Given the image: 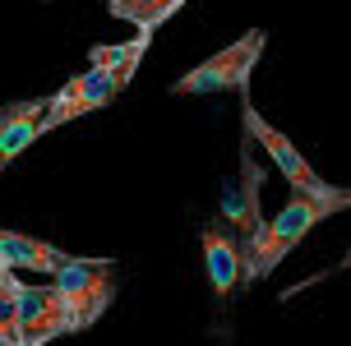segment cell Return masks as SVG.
I'll return each instance as SVG.
<instances>
[{
	"label": "cell",
	"mask_w": 351,
	"mask_h": 346,
	"mask_svg": "<svg viewBox=\"0 0 351 346\" xmlns=\"http://www.w3.org/2000/svg\"><path fill=\"white\" fill-rule=\"evenodd\" d=\"M148 42H153V28H139V37L125 42V47H93L88 51V69L74 74L70 84L51 97V116H47L51 129H60V125L79 121L88 111H102V106L116 102L125 88H130V79L139 74V60L148 55Z\"/></svg>",
	"instance_id": "cell-1"
},
{
	"label": "cell",
	"mask_w": 351,
	"mask_h": 346,
	"mask_svg": "<svg viewBox=\"0 0 351 346\" xmlns=\"http://www.w3.org/2000/svg\"><path fill=\"white\" fill-rule=\"evenodd\" d=\"M351 208V190L347 194H305V190H291V199L268 217V222L250 236L245 245V282H263V277L273 273L291 249H296L319 222H328L333 212H347Z\"/></svg>",
	"instance_id": "cell-2"
},
{
	"label": "cell",
	"mask_w": 351,
	"mask_h": 346,
	"mask_svg": "<svg viewBox=\"0 0 351 346\" xmlns=\"http://www.w3.org/2000/svg\"><path fill=\"white\" fill-rule=\"evenodd\" d=\"M263 47H268V33L263 28H250L245 37H236L231 47H222L217 55H208L204 65H194L190 74H180L171 84V92L180 97H208V92H245L250 74L259 65Z\"/></svg>",
	"instance_id": "cell-3"
},
{
	"label": "cell",
	"mask_w": 351,
	"mask_h": 346,
	"mask_svg": "<svg viewBox=\"0 0 351 346\" xmlns=\"http://www.w3.org/2000/svg\"><path fill=\"white\" fill-rule=\"evenodd\" d=\"M51 282L60 286V295H65V305L74 314V332H88L116 300V263L111 259H79V254H70Z\"/></svg>",
	"instance_id": "cell-4"
},
{
	"label": "cell",
	"mask_w": 351,
	"mask_h": 346,
	"mask_svg": "<svg viewBox=\"0 0 351 346\" xmlns=\"http://www.w3.org/2000/svg\"><path fill=\"white\" fill-rule=\"evenodd\" d=\"M241 125H245V134L254 138V143H259L263 153L273 157V166H278V171L287 175V185H291V190H305V194H328V199H333V194H347V190H351V185H333V180H324V175H319L315 166L305 162V153H300L296 143L282 134L278 125H268V121H263L259 111H254V102H250V88H245V102H241Z\"/></svg>",
	"instance_id": "cell-5"
},
{
	"label": "cell",
	"mask_w": 351,
	"mask_h": 346,
	"mask_svg": "<svg viewBox=\"0 0 351 346\" xmlns=\"http://www.w3.org/2000/svg\"><path fill=\"white\" fill-rule=\"evenodd\" d=\"M19 323H23L19 328L23 346H47L60 332H74V314L56 282H33V286L23 282L19 286Z\"/></svg>",
	"instance_id": "cell-6"
},
{
	"label": "cell",
	"mask_w": 351,
	"mask_h": 346,
	"mask_svg": "<svg viewBox=\"0 0 351 346\" xmlns=\"http://www.w3.org/2000/svg\"><path fill=\"white\" fill-rule=\"evenodd\" d=\"M199 245H204V273H208L213 295L217 300H231V291L245 277V245H241V236L213 222V226L199 231Z\"/></svg>",
	"instance_id": "cell-7"
},
{
	"label": "cell",
	"mask_w": 351,
	"mask_h": 346,
	"mask_svg": "<svg viewBox=\"0 0 351 346\" xmlns=\"http://www.w3.org/2000/svg\"><path fill=\"white\" fill-rule=\"evenodd\" d=\"M51 97H33V102H10L0 116V171L14 166L19 153H28L37 138L51 129Z\"/></svg>",
	"instance_id": "cell-8"
},
{
	"label": "cell",
	"mask_w": 351,
	"mask_h": 346,
	"mask_svg": "<svg viewBox=\"0 0 351 346\" xmlns=\"http://www.w3.org/2000/svg\"><path fill=\"white\" fill-rule=\"evenodd\" d=\"M65 259H70V254H65L60 245L0 226V268H10V273H33V277H56Z\"/></svg>",
	"instance_id": "cell-9"
},
{
	"label": "cell",
	"mask_w": 351,
	"mask_h": 346,
	"mask_svg": "<svg viewBox=\"0 0 351 346\" xmlns=\"http://www.w3.org/2000/svg\"><path fill=\"white\" fill-rule=\"evenodd\" d=\"M180 5L185 0H106V10L125 23H134V28H162Z\"/></svg>",
	"instance_id": "cell-10"
},
{
	"label": "cell",
	"mask_w": 351,
	"mask_h": 346,
	"mask_svg": "<svg viewBox=\"0 0 351 346\" xmlns=\"http://www.w3.org/2000/svg\"><path fill=\"white\" fill-rule=\"evenodd\" d=\"M19 286H23V277L5 268L0 273V337H10V342H23L19 337V328H23L19 323Z\"/></svg>",
	"instance_id": "cell-11"
},
{
	"label": "cell",
	"mask_w": 351,
	"mask_h": 346,
	"mask_svg": "<svg viewBox=\"0 0 351 346\" xmlns=\"http://www.w3.org/2000/svg\"><path fill=\"white\" fill-rule=\"evenodd\" d=\"M333 273H351V249L342 254V259H337V268H333Z\"/></svg>",
	"instance_id": "cell-12"
},
{
	"label": "cell",
	"mask_w": 351,
	"mask_h": 346,
	"mask_svg": "<svg viewBox=\"0 0 351 346\" xmlns=\"http://www.w3.org/2000/svg\"><path fill=\"white\" fill-rule=\"evenodd\" d=\"M0 346H23V342H10V337H0Z\"/></svg>",
	"instance_id": "cell-13"
},
{
	"label": "cell",
	"mask_w": 351,
	"mask_h": 346,
	"mask_svg": "<svg viewBox=\"0 0 351 346\" xmlns=\"http://www.w3.org/2000/svg\"><path fill=\"white\" fill-rule=\"evenodd\" d=\"M0 116H5V106H0Z\"/></svg>",
	"instance_id": "cell-14"
},
{
	"label": "cell",
	"mask_w": 351,
	"mask_h": 346,
	"mask_svg": "<svg viewBox=\"0 0 351 346\" xmlns=\"http://www.w3.org/2000/svg\"><path fill=\"white\" fill-rule=\"evenodd\" d=\"M0 273H5V268H0Z\"/></svg>",
	"instance_id": "cell-15"
}]
</instances>
